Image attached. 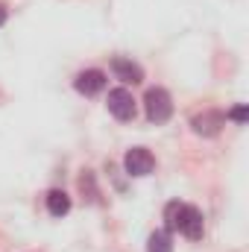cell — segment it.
Returning a JSON list of instances; mask_svg holds the SVG:
<instances>
[{"instance_id":"1","label":"cell","mask_w":249,"mask_h":252,"mask_svg":"<svg viewBox=\"0 0 249 252\" xmlns=\"http://www.w3.org/2000/svg\"><path fill=\"white\" fill-rule=\"evenodd\" d=\"M144 109H147L150 124H167L173 115V100L164 88H150L144 94Z\"/></svg>"},{"instance_id":"2","label":"cell","mask_w":249,"mask_h":252,"mask_svg":"<svg viewBox=\"0 0 249 252\" xmlns=\"http://www.w3.org/2000/svg\"><path fill=\"white\" fill-rule=\"evenodd\" d=\"M153 167H156V158H153V153H150L147 147H132L124 156V170L129 176H135V179L150 176Z\"/></svg>"},{"instance_id":"3","label":"cell","mask_w":249,"mask_h":252,"mask_svg":"<svg viewBox=\"0 0 249 252\" xmlns=\"http://www.w3.org/2000/svg\"><path fill=\"white\" fill-rule=\"evenodd\" d=\"M223 126H226V115L217 112V109H205L202 115H193V121H190V129H193L196 135H202V138L220 135Z\"/></svg>"},{"instance_id":"4","label":"cell","mask_w":249,"mask_h":252,"mask_svg":"<svg viewBox=\"0 0 249 252\" xmlns=\"http://www.w3.org/2000/svg\"><path fill=\"white\" fill-rule=\"evenodd\" d=\"M109 112L118 118V121H132L138 106H135V97L126 91V88H115L109 91Z\"/></svg>"},{"instance_id":"5","label":"cell","mask_w":249,"mask_h":252,"mask_svg":"<svg viewBox=\"0 0 249 252\" xmlns=\"http://www.w3.org/2000/svg\"><path fill=\"white\" fill-rule=\"evenodd\" d=\"M176 232H182V235L190 238V241H199V238H202V211L193 208V205H182Z\"/></svg>"},{"instance_id":"6","label":"cell","mask_w":249,"mask_h":252,"mask_svg":"<svg viewBox=\"0 0 249 252\" xmlns=\"http://www.w3.org/2000/svg\"><path fill=\"white\" fill-rule=\"evenodd\" d=\"M73 88H76L79 94H85V97H94L97 91H103V88H106V73H103V70H97V67H88V70L76 73Z\"/></svg>"},{"instance_id":"7","label":"cell","mask_w":249,"mask_h":252,"mask_svg":"<svg viewBox=\"0 0 249 252\" xmlns=\"http://www.w3.org/2000/svg\"><path fill=\"white\" fill-rule=\"evenodd\" d=\"M112 70H115V76L121 79V82H132V85H138V82H144V70H141V64H135L132 59H112Z\"/></svg>"},{"instance_id":"8","label":"cell","mask_w":249,"mask_h":252,"mask_svg":"<svg viewBox=\"0 0 249 252\" xmlns=\"http://www.w3.org/2000/svg\"><path fill=\"white\" fill-rule=\"evenodd\" d=\"M47 211H50L53 217H64V214L70 211V196H67L64 190L53 188L47 193Z\"/></svg>"},{"instance_id":"9","label":"cell","mask_w":249,"mask_h":252,"mask_svg":"<svg viewBox=\"0 0 249 252\" xmlns=\"http://www.w3.org/2000/svg\"><path fill=\"white\" fill-rule=\"evenodd\" d=\"M147 252H173V241L167 229H156L147 241Z\"/></svg>"},{"instance_id":"10","label":"cell","mask_w":249,"mask_h":252,"mask_svg":"<svg viewBox=\"0 0 249 252\" xmlns=\"http://www.w3.org/2000/svg\"><path fill=\"white\" fill-rule=\"evenodd\" d=\"M182 205H185V202H167V208H164V226H167V232H176V223H179Z\"/></svg>"},{"instance_id":"11","label":"cell","mask_w":249,"mask_h":252,"mask_svg":"<svg viewBox=\"0 0 249 252\" xmlns=\"http://www.w3.org/2000/svg\"><path fill=\"white\" fill-rule=\"evenodd\" d=\"M226 118H232L235 124H247V118H249V112H247V106H235Z\"/></svg>"},{"instance_id":"12","label":"cell","mask_w":249,"mask_h":252,"mask_svg":"<svg viewBox=\"0 0 249 252\" xmlns=\"http://www.w3.org/2000/svg\"><path fill=\"white\" fill-rule=\"evenodd\" d=\"M3 24H6V6L0 3V27H3Z\"/></svg>"}]
</instances>
